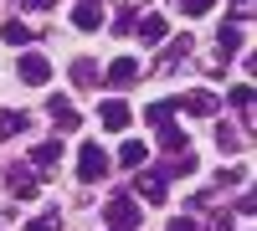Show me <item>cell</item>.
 I'll return each mask as SVG.
<instances>
[{
    "instance_id": "6",
    "label": "cell",
    "mask_w": 257,
    "mask_h": 231,
    "mask_svg": "<svg viewBox=\"0 0 257 231\" xmlns=\"http://www.w3.org/2000/svg\"><path fill=\"white\" fill-rule=\"evenodd\" d=\"M103 6H108V0H82V6L72 11V26L77 31H98L103 26Z\"/></svg>"
},
{
    "instance_id": "22",
    "label": "cell",
    "mask_w": 257,
    "mask_h": 231,
    "mask_svg": "<svg viewBox=\"0 0 257 231\" xmlns=\"http://www.w3.org/2000/svg\"><path fill=\"white\" fill-rule=\"evenodd\" d=\"M216 149H221V154H237V149H242V134L221 123V129H216Z\"/></svg>"
},
{
    "instance_id": "1",
    "label": "cell",
    "mask_w": 257,
    "mask_h": 231,
    "mask_svg": "<svg viewBox=\"0 0 257 231\" xmlns=\"http://www.w3.org/2000/svg\"><path fill=\"white\" fill-rule=\"evenodd\" d=\"M103 175H108V154H103V144H82V154H77V180H82V185H98Z\"/></svg>"
},
{
    "instance_id": "16",
    "label": "cell",
    "mask_w": 257,
    "mask_h": 231,
    "mask_svg": "<svg viewBox=\"0 0 257 231\" xmlns=\"http://www.w3.org/2000/svg\"><path fill=\"white\" fill-rule=\"evenodd\" d=\"M72 82H77V88H93V82H98L93 57H77V62H72Z\"/></svg>"
},
{
    "instance_id": "8",
    "label": "cell",
    "mask_w": 257,
    "mask_h": 231,
    "mask_svg": "<svg viewBox=\"0 0 257 231\" xmlns=\"http://www.w3.org/2000/svg\"><path fill=\"white\" fill-rule=\"evenodd\" d=\"M98 118H103V129H128V103H118V98H108V103H103V108H98Z\"/></svg>"
},
{
    "instance_id": "17",
    "label": "cell",
    "mask_w": 257,
    "mask_h": 231,
    "mask_svg": "<svg viewBox=\"0 0 257 231\" xmlns=\"http://www.w3.org/2000/svg\"><path fill=\"white\" fill-rule=\"evenodd\" d=\"M134 31H139V36L149 41V47H155V41H165V16H144Z\"/></svg>"
},
{
    "instance_id": "5",
    "label": "cell",
    "mask_w": 257,
    "mask_h": 231,
    "mask_svg": "<svg viewBox=\"0 0 257 231\" xmlns=\"http://www.w3.org/2000/svg\"><path fill=\"white\" fill-rule=\"evenodd\" d=\"M134 190H139V200H149V205H160L170 185H165V175H160V170H144V175L134 180Z\"/></svg>"
},
{
    "instance_id": "24",
    "label": "cell",
    "mask_w": 257,
    "mask_h": 231,
    "mask_svg": "<svg viewBox=\"0 0 257 231\" xmlns=\"http://www.w3.org/2000/svg\"><path fill=\"white\" fill-rule=\"evenodd\" d=\"M26 231H62V211H47V216H36Z\"/></svg>"
},
{
    "instance_id": "19",
    "label": "cell",
    "mask_w": 257,
    "mask_h": 231,
    "mask_svg": "<svg viewBox=\"0 0 257 231\" xmlns=\"http://www.w3.org/2000/svg\"><path fill=\"white\" fill-rule=\"evenodd\" d=\"M118 164L139 170V164H144V144H139V139H123V149H118Z\"/></svg>"
},
{
    "instance_id": "12",
    "label": "cell",
    "mask_w": 257,
    "mask_h": 231,
    "mask_svg": "<svg viewBox=\"0 0 257 231\" xmlns=\"http://www.w3.org/2000/svg\"><path fill=\"white\" fill-rule=\"evenodd\" d=\"M57 159H62V139H41L36 149H31V164H36V170H47V164H57Z\"/></svg>"
},
{
    "instance_id": "23",
    "label": "cell",
    "mask_w": 257,
    "mask_h": 231,
    "mask_svg": "<svg viewBox=\"0 0 257 231\" xmlns=\"http://www.w3.org/2000/svg\"><path fill=\"white\" fill-rule=\"evenodd\" d=\"M170 6H175V11H180V16L190 21V16H206L211 6H216V0H170Z\"/></svg>"
},
{
    "instance_id": "20",
    "label": "cell",
    "mask_w": 257,
    "mask_h": 231,
    "mask_svg": "<svg viewBox=\"0 0 257 231\" xmlns=\"http://www.w3.org/2000/svg\"><path fill=\"white\" fill-rule=\"evenodd\" d=\"M231 103L242 108V123L252 129V82H242V88H231Z\"/></svg>"
},
{
    "instance_id": "11",
    "label": "cell",
    "mask_w": 257,
    "mask_h": 231,
    "mask_svg": "<svg viewBox=\"0 0 257 231\" xmlns=\"http://www.w3.org/2000/svg\"><path fill=\"white\" fill-rule=\"evenodd\" d=\"M139 11H149L144 0H128V6H118V16H113V31H118V36H128V31L139 26Z\"/></svg>"
},
{
    "instance_id": "10",
    "label": "cell",
    "mask_w": 257,
    "mask_h": 231,
    "mask_svg": "<svg viewBox=\"0 0 257 231\" xmlns=\"http://www.w3.org/2000/svg\"><path fill=\"white\" fill-rule=\"evenodd\" d=\"M190 52H196V41H190V36H175V41L165 47V57H160V72H170V67H175V62H185Z\"/></svg>"
},
{
    "instance_id": "28",
    "label": "cell",
    "mask_w": 257,
    "mask_h": 231,
    "mask_svg": "<svg viewBox=\"0 0 257 231\" xmlns=\"http://www.w3.org/2000/svg\"><path fill=\"white\" fill-rule=\"evenodd\" d=\"M206 231H231V216H226V211H221V216H216V221H211V226H206Z\"/></svg>"
},
{
    "instance_id": "13",
    "label": "cell",
    "mask_w": 257,
    "mask_h": 231,
    "mask_svg": "<svg viewBox=\"0 0 257 231\" xmlns=\"http://www.w3.org/2000/svg\"><path fill=\"white\" fill-rule=\"evenodd\" d=\"M26 129H31V118H26V113H16V108H11V113H0V139H16V134H26Z\"/></svg>"
},
{
    "instance_id": "9",
    "label": "cell",
    "mask_w": 257,
    "mask_h": 231,
    "mask_svg": "<svg viewBox=\"0 0 257 231\" xmlns=\"http://www.w3.org/2000/svg\"><path fill=\"white\" fill-rule=\"evenodd\" d=\"M134 77H139V62H134V57H118V62H108V88H128Z\"/></svg>"
},
{
    "instance_id": "3",
    "label": "cell",
    "mask_w": 257,
    "mask_h": 231,
    "mask_svg": "<svg viewBox=\"0 0 257 231\" xmlns=\"http://www.w3.org/2000/svg\"><path fill=\"white\" fill-rule=\"evenodd\" d=\"M175 108H185V113H196V118H216V108H221V98H216V93H206V88H196V93H180V98H175Z\"/></svg>"
},
{
    "instance_id": "25",
    "label": "cell",
    "mask_w": 257,
    "mask_h": 231,
    "mask_svg": "<svg viewBox=\"0 0 257 231\" xmlns=\"http://www.w3.org/2000/svg\"><path fill=\"white\" fill-rule=\"evenodd\" d=\"M201 67H206V72H221V67H226V52H206Z\"/></svg>"
},
{
    "instance_id": "2",
    "label": "cell",
    "mask_w": 257,
    "mask_h": 231,
    "mask_svg": "<svg viewBox=\"0 0 257 231\" xmlns=\"http://www.w3.org/2000/svg\"><path fill=\"white\" fill-rule=\"evenodd\" d=\"M103 221H108V231H134L139 226V205L128 200V195H113L108 211H103Z\"/></svg>"
},
{
    "instance_id": "27",
    "label": "cell",
    "mask_w": 257,
    "mask_h": 231,
    "mask_svg": "<svg viewBox=\"0 0 257 231\" xmlns=\"http://www.w3.org/2000/svg\"><path fill=\"white\" fill-rule=\"evenodd\" d=\"M16 6H26V11H52L57 0H16Z\"/></svg>"
},
{
    "instance_id": "29",
    "label": "cell",
    "mask_w": 257,
    "mask_h": 231,
    "mask_svg": "<svg viewBox=\"0 0 257 231\" xmlns=\"http://www.w3.org/2000/svg\"><path fill=\"white\" fill-rule=\"evenodd\" d=\"M237 6H252V0H237Z\"/></svg>"
},
{
    "instance_id": "21",
    "label": "cell",
    "mask_w": 257,
    "mask_h": 231,
    "mask_svg": "<svg viewBox=\"0 0 257 231\" xmlns=\"http://www.w3.org/2000/svg\"><path fill=\"white\" fill-rule=\"evenodd\" d=\"M170 118H175V98H170V103H149V108H144V123H170Z\"/></svg>"
},
{
    "instance_id": "26",
    "label": "cell",
    "mask_w": 257,
    "mask_h": 231,
    "mask_svg": "<svg viewBox=\"0 0 257 231\" xmlns=\"http://www.w3.org/2000/svg\"><path fill=\"white\" fill-rule=\"evenodd\" d=\"M170 231H196V216H175V221H170Z\"/></svg>"
},
{
    "instance_id": "4",
    "label": "cell",
    "mask_w": 257,
    "mask_h": 231,
    "mask_svg": "<svg viewBox=\"0 0 257 231\" xmlns=\"http://www.w3.org/2000/svg\"><path fill=\"white\" fill-rule=\"evenodd\" d=\"M21 82H26V88H47V82H52V62L41 52H26V57H21Z\"/></svg>"
},
{
    "instance_id": "15",
    "label": "cell",
    "mask_w": 257,
    "mask_h": 231,
    "mask_svg": "<svg viewBox=\"0 0 257 231\" xmlns=\"http://www.w3.org/2000/svg\"><path fill=\"white\" fill-rule=\"evenodd\" d=\"M160 144H165L170 154H180V149H190V139H185V134L175 129V123H160Z\"/></svg>"
},
{
    "instance_id": "14",
    "label": "cell",
    "mask_w": 257,
    "mask_h": 231,
    "mask_svg": "<svg viewBox=\"0 0 257 231\" xmlns=\"http://www.w3.org/2000/svg\"><path fill=\"white\" fill-rule=\"evenodd\" d=\"M47 108H52V118L62 123V129H77V108H72V103H67V98H52V103H47Z\"/></svg>"
},
{
    "instance_id": "7",
    "label": "cell",
    "mask_w": 257,
    "mask_h": 231,
    "mask_svg": "<svg viewBox=\"0 0 257 231\" xmlns=\"http://www.w3.org/2000/svg\"><path fill=\"white\" fill-rule=\"evenodd\" d=\"M6 185H11V195H16V200H31V195L41 190V180H36L31 170H21V164L11 170V180H6Z\"/></svg>"
},
{
    "instance_id": "18",
    "label": "cell",
    "mask_w": 257,
    "mask_h": 231,
    "mask_svg": "<svg viewBox=\"0 0 257 231\" xmlns=\"http://www.w3.org/2000/svg\"><path fill=\"white\" fill-rule=\"evenodd\" d=\"M0 36H6L11 47H26V41H31V26H26V21H6V26H0Z\"/></svg>"
}]
</instances>
